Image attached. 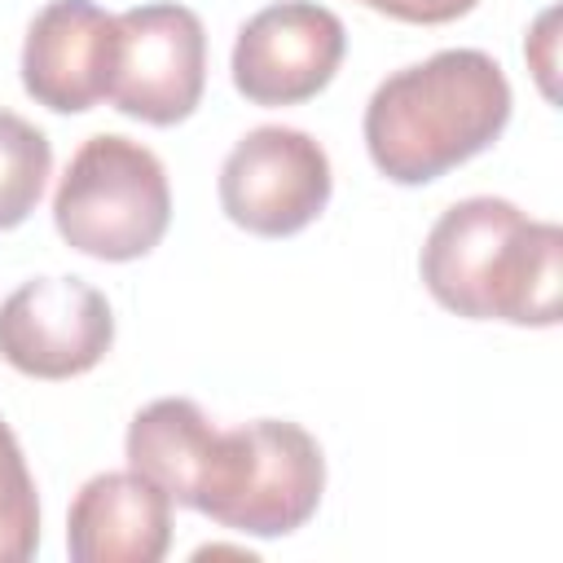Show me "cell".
I'll return each mask as SVG.
<instances>
[{"label": "cell", "instance_id": "obj_1", "mask_svg": "<svg viewBox=\"0 0 563 563\" xmlns=\"http://www.w3.org/2000/svg\"><path fill=\"white\" fill-rule=\"evenodd\" d=\"M431 299L466 321L559 325L563 229L510 198L475 194L440 211L418 255Z\"/></svg>", "mask_w": 563, "mask_h": 563}, {"label": "cell", "instance_id": "obj_2", "mask_svg": "<svg viewBox=\"0 0 563 563\" xmlns=\"http://www.w3.org/2000/svg\"><path fill=\"white\" fill-rule=\"evenodd\" d=\"M510 123V79L484 48H440L391 70L361 119L369 163L396 185H431L484 154Z\"/></svg>", "mask_w": 563, "mask_h": 563}, {"label": "cell", "instance_id": "obj_3", "mask_svg": "<svg viewBox=\"0 0 563 563\" xmlns=\"http://www.w3.org/2000/svg\"><path fill=\"white\" fill-rule=\"evenodd\" d=\"M325 493V453L312 431L286 418H255L229 431H211L194 506L211 523L242 537L299 532Z\"/></svg>", "mask_w": 563, "mask_h": 563}, {"label": "cell", "instance_id": "obj_4", "mask_svg": "<svg viewBox=\"0 0 563 563\" xmlns=\"http://www.w3.org/2000/svg\"><path fill=\"white\" fill-rule=\"evenodd\" d=\"M53 224L79 255L128 264L150 255L172 224V185L158 154L132 136H88L53 194Z\"/></svg>", "mask_w": 563, "mask_h": 563}, {"label": "cell", "instance_id": "obj_5", "mask_svg": "<svg viewBox=\"0 0 563 563\" xmlns=\"http://www.w3.org/2000/svg\"><path fill=\"white\" fill-rule=\"evenodd\" d=\"M330 154L303 128H251L220 163V207L255 238H290L330 202Z\"/></svg>", "mask_w": 563, "mask_h": 563}, {"label": "cell", "instance_id": "obj_6", "mask_svg": "<svg viewBox=\"0 0 563 563\" xmlns=\"http://www.w3.org/2000/svg\"><path fill=\"white\" fill-rule=\"evenodd\" d=\"M207 88V31L189 4H136L119 13V53L106 101L141 123H185Z\"/></svg>", "mask_w": 563, "mask_h": 563}, {"label": "cell", "instance_id": "obj_7", "mask_svg": "<svg viewBox=\"0 0 563 563\" xmlns=\"http://www.w3.org/2000/svg\"><path fill=\"white\" fill-rule=\"evenodd\" d=\"M114 312L84 277H31L0 303V356L44 383L79 378L106 361Z\"/></svg>", "mask_w": 563, "mask_h": 563}, {"label": "cell", "instance_id": "obj_8", "mask_svg": "<svg viewBox=\"0 0 563 563\" xmlns=\"http://www.w3.org/2000/svg\"><path fill=\"white\" fill-rule=\"evenodd\" d=\"M347 53V31L317 0H282L251 13L233 40V88L255 106H299L317 97Z\"/></svg>", "mask_w": 563, "mask_h": 563}, {"label": "cell", "instance_id": "obj_9", "mask_svg": "<svg viewBox=\"0 0 563 563\" xmlns=\"http://www.w3.org/2000/svg\"><path fill=\"white\" fill-rule=\"evenodd\" d=\"M119 13L97 0H48L22 40V88L53 114H84L110 92Z\"/></svg>", "mask_w": 563, "mask_h": 563}, {"label": "cell", "instance_id": "obj_10", "mask_svg": "<svg viewBox=\"0 0 563 563\" xmlns=\"http://www.w3.org/2000/svg\"><path fill=\"white\" fill-rule=\"evenodd\" d=\"M172 545V497L128 471L92 475L66 515V550L75 563H158Z\"/></svg>", "mask_w": 563, "mask_h": 563}, {"label": "cell", "instance_id": "obj_11", "mask_svg": "<svg viewBox=\"0 0 563 563\" xmlns=\"http://www.w3.org/2000/svg\"><path fill=\"white\" fill-rule=\"evenodd\" d=\"M211 418L189 396H163L132 413L128 422V466L145 479H154L176 506H194L198 471L211 444Z\"/></svg>", "mask_w": 563, "mask_h": 563}, {"label": "cell", "instance_id": "obj_12", "mask_svg": "<svg viewBox=\"0 0 563 563\" xmlns=\"http://www.w3.org/2000/svg\"><path fill=\"white\" fill-rule=\"evenodd\" d=\"M48 172H53L48 136L31 119L0 110V229H18L35 211Z\"/></svg>", "mask_w": 563, "mask_h": 563}, {"label": "cell", "instance_id": "obj_13", "mask_svg": "<svg viewBox=\"0 0 563 563\" xmlns=\"http://www.w3.org/2000/svg\"><path fill=\"white\" fill-rule=\"evenodd\" d=\"M40 545V497L13 427L0 418V563H26Z\"/></svg>", "mask_w": 563, "mask_h": 563}, {"label": "cell", "instance_id": "obj_14", "mask_svg": "<svg viewBox=\"0 0 563 563\" xmlns=\"http://www.w3.org/2000/svg\"><path fill=\"white\" fill-rule=\"evenodd\" d=\"M374 13H387L396 22H418V26H440V22H457L466 18L479 0H361Z\"/></svg>", "mask_w": 563, "mask_h": 563}]
</instances>
